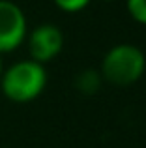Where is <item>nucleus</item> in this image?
Returning <instances> with one entry per match:
<instances>
[{"label": "nucleus", "instance_id": "nucleus-1", "mask_svg": "<svg viewBox=\"0 0 146 148\" xmlns=\"http://www.w3.org/2000/svg\"><path fill=\"white\" fill-rule=\"evenodd\" d=\"M47 84V71L43 64L32 60H19L2 71L0 86L2 92L13 103H28L36 99Z\"/></svg>", "mask_w": 146, "mask_h": 148}, {"label": "nucleus", "instance_id": "nucleus-2", "mask_svg": "<svg viewBox=\"0 0 146 148\" xmlns=\"http://www.w3.org/2000/svg\"><path fill=\"white\" fill-rule=\"evenodd\" d=\"M146 56L137 45H114L101 62V77L116 86H129L144 75Z\"/></svg>", "mask_w": 146, "mask_h": 148}, {"label": "nucleus", "instance_id": "nucleus-3", "mask_svg": "<svg viewBox=\"0 0 146 148\" xmlns=\"http://www.w3.org/2000/svg\"><path fill=\"white\" fill-rule=\"evenodd\" d=\"M25 11L11 0H0V54L11 53L26 40Z\"/></svg>", "mask_w": 146, "mask_h": 148}, {"label": "nucleus", "instance_id": "nucleus-4", "mask_svg": "<svg viewBox=\"0 0 146 148\" xmlns=\"http://www.w3.org/2000/svg\"><path fill=\"white\" fill-rule=\"evenodd\" d=\"M28 36V53L30 58L40 64L55 60L64 47V34L56 25H40Z\"/></svg>", "mask_w": 146, "mask_h": 148}, {"label": "nucleus", "instance_id": "nucleus-5", "mask_svg": "<svg viewBox=\"0 0 146 148\" xmlns=\"http://www.w3.org/2000/svg\"><path fill=\"white\" fill-rule=\"evenodd\" d=\"M99 84H101V73L94 71V69H84L75 79L77 90L83 92V94H94V92H98Z\"/></svg>", "mask_w": 146, "mask_h": 148}, {"label": "nucleus", "instance_id": "nucleus-6", "mask_svg": "<svg viewBox=\"0 0 146 148\" xmlns=\"http://www.w3.org/2000/svg\"><path fill=\"white\" fill-rule=\"evenodd\" d=\"M128 11L137 23L146 25V0H128Z\"/></svg>", "mask_w": 146, "mask_h": 148}, {"label": "nucleus", "instance_id": "nucleus-7", "mask_svg": "<svg viewBox=\"0 0 146 148\" xmlns=\"http://www.w3.org/2000/svg\"><path fill=\"white\" fill-rule=\"evenodd\" d=\"M55 4L66 13H77V11L84 10L90 4V0H55Z\"/></svg>", "mask_w": 146, "mask_h": 148}, {"label": "nucleus", "instance_id": "nucleus-8", "mask_svg": "<svg viewBox=\"0 0 146 148\" xmlns=\"http://www.w3.org/2000/svg\"><path fill=\"white\" fill-rule=\"evenodd\" d=\"M2 71H4V66H2V54H0V77H2Z\"/></svg>", "mask_w": 146, "mask_h": 148}, {"label": "nucleus", "instance_id": "nucleus-9", "mask_svg": "<svg viewBox=\"0 0 146 148\" xmlns=\"http://www.w3.org/2000/svg\"><path fill=\"white\" fill-rule=\"evenodd\" d=\"M101 2H113V0H101Z\"/></svg>", "mask_w": 146, "mask_h": 148}]
</instances>
